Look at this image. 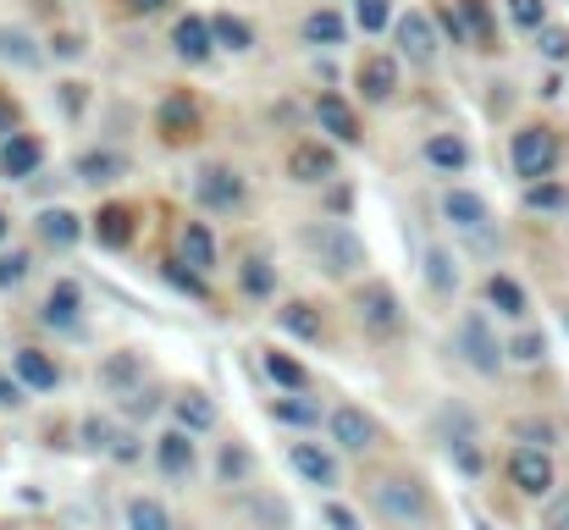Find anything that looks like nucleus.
<instances>
[{"mask_svg": "<svg viewBox=\"0 0 569 530\" xmlns=\"http://www.w3.org/2000/svg\"><path fill=\"white\" fill-rule=\"evenodd\" d=\"M448 459H453V464H459V470H465L470 481H481V476H487V459H481L476 437H470V442H453V448H448Z\"/></svg>", "mask_w": 569, "mask_h": 530, "instance_id": "45", "label": "nucleus"}, {"mask_svg": "<svg viewBox=\"0 0 569 530\" xmlns=\"http://www.w3.org/2000/svg\"><path fill=\"white\" fill-rule=\"evenodd\" d=\"M11 370H17L33 392H56V387H61V364L44 349H17L11 353Z\"/></svg>", "mask_w": 569, "mask_h": 530, "instance_id": "27", "label": "nucleus"}, {"mask_svg": "<svg viewBox=\"0 0 569 530\" xmlns=\"http://www.w3.org/2000/svg\"><path fill=\"white\" fill-rule=\"evenodd\" d=\"M431 17H437V28H442L453 44H470V22H465V11H453V6H437Z\"/></svg>", "mask_w": 569, "mask_h": 530, "instance_id": "48", "label": "nucleus"}, {"mask_svg": "<svg viewBox=\"0 0 569 530\" xmlns=\"http://www.w3.org/2000/svg\"><path fill=\"white\" fill-rule=\"evenodd\" d=\"M178 249H183V266H193V271H216V238H210L204 221H183Z\"/></svg>", "mask_w": 569, "mask_h": 530, "instance_id": "31", "label": "nucleus"}, {"mask_svg": "<svg viewBox=\"0 0 569 530\" xmlns=\"http://www.w3.org/2000/svg\"><path fill=\"white\" fill-rule=\"evenodd\" d=\"M156 470H161L167 481H193V470H199L193 431L172 426V431H161V437H156Z\"/></svg>", "mask_w": 569, "mask_h": 530, "instance_id": "9", "label": "nucleus"}, {"mask_svg": "<svg viewBox=\"0 0 569 530\" xmlns=\"http://www.w3.org/2000/svg\"><path fill=\"white\" fill-rule=\"evenodd\" d=\"M193 193H199V204H210V210H238V204H243V177L227 172V167H199Z\"/></svg>", "mask_w": 569, "mask_h": 530, "instance_id": "14", "label": "nucleus"}, {"mask_svg": "<svg viewBox=\"0 0 569 530\" xmlns=\"http://www.w3.org/2000/svg\"><path fill=\"white\" fill-rule=\"evenodd\" d=\"M167 0H122V11H133V17H156Z\"/></svg>", "mask_w": 569, "mask_h": 530, "instance_id": "60", "label": "nucleus"}, {"mask_svg": "<svg viewBox=\"0 0 569 530\" xmlns=\"http://www.w3.org/2000/svg\"><path fill=\"white\" fill-rule=\"evenodd\" d=\"M442 216H448L459 232H470L476 243H492V238H487L492 210H487V199H481L476 188H448V193H442Z\"/></svg>", "mask_w": 569, "mask_h": 530, "instance_id": "10", "label": "nucleus"}, {"mask_svg": "<svg viewBox=\"0 0 569 530\" xmlns=\"http://www.w3.org/2000/svg\"><path fill=\"white\" fill-rule=\"evenodd\" d=\"M509 161H515V172L526 177V182H542V177H553L559 167V133L553 128H520L515 133V144H509Z\"/></svg>", "mask_w": 569, "mask_h": 530, "instance_id": "5", "label": "nucleus"}, {"mask_svg": "<svg viewBox=\"0 0 569 530\" xmlns=\"http://www.w3.org/2000/svg\"><path fill=\"white\" fill-rule=\"evenodd\" d=\"M316 122H321V133H332L338 144H360L366 133H360V117H355V106L343 100V94H321L316 100Z\"/></svg>", "mask_w": 569, "mask_h": 530, "instance_id": "20", "label": "nucleus"}, {"mask_svg": "<svg viewBox=\"0 0 569 530\" xmlns=\"http://www.w3.org/2000/svg\"><path fill=\"white\" fill-rule=\"evenodd\" d=\"M387 17H392V0H355V22H360L366 33H381Z\"/></svg>", "mask_w": 569, "mask_h": 530, "instance_id": "46", "label": "nucleus"}, {"mask_svg": "<svg viewBox=\"0 0 569 530\" xmlns=\"http://www.w3.org/2000/svg\"><path fill=\"white\" fill-rule=\"evenodd\" d=\"M327 437H332V448H343V453H371L381 431L360 403H338V409L327 414Z\"/></svg>", "mask_w": 569, "mask_h": 530, "instance_id": "7", "label": "nucleus"}, {"mask_svg": "<svg viewBox=\"0 0 569 530\" xmlns=\"http://www.w3.org/2000/svg\"><path fill=\"white\" fill-rule=\"evenodd\" d=\"M476 530H492V526H487V520H476Z\"/></svg>", "mask_w": 569, "mask_h": 530, "instance_id": "62", "label": "nucleus"}, {"mask_svg": "<svg viewBox=\"0 0 569 530\" xmlns=\"http://www.w3.org/2000/svg\"><path fill=\"white\" fill-rule=\"evenodd\" d=\"M161 277H167V282H172V288H178V293H189V299H199V304H204V299H210V288H204V271H183V260H167V266H161Z\"/></svg>", "mask_w": 569, "mask_h": 530, "instance_id": "42", "label": "nucleus"}, {"mask_svg": "<svg viewBox=\"0 0 569 530\" xmlns=\"http://www.w3.org/2000/svg\"><path fill=\"white\" fill-rule=\"evenodd\" d=\"M122 409H128L133 420H150V414L161 409V392H156V387H133V392L122 398Z\"/></svg>", "mask_w": 569, "mask_h": 530, "instance_id": "49", "label": "nucleus"}, {"mask_svg": "<svg viewBox=\"0 0 569 530\" xmlns=\"http://www.w3.org/2000/svg\"><path fill=\"white\" fill-rule=\"evenodd\" d=\"M509 487L520 492V498H553V487H559V470H553V453L548 448H531V442H520L515 453H509Z\"/></svg>", "mask_w": 569, "mask_h": 530, "instance_id": "4", "label": "nucleus"}, {"mask_svg": "<svg viewBox=\"0 0 569 530\" xmlns=\"http://www.w3.org/2000/svg\"><path fill=\"white\" fill-rule=\"evenodd\" d=\"M133 227H139V210L133 204H100L94 221H89V232H94L100 249H128L133 243Z\"/></svg>", "mask_w": 569, "mask_h": 530, "instance_id": "15", "label": "nucleus"}, {"mask_svg": "<svg viewBox=\"0 0 569 530\" xmlns=\"http://www.w3.org/2000/svg\"><path fill=\"white\" fill-rule=\"evenodd\" d=\"M459 11H465V22H470V39H476L481 50H492V44H498V22H492L487 0H459Z\"/></svg>", "mask_w": 569, "mask_h": 530, "instance_id": "40", "label": "nucleus"}, {"mask_svg": "<svg viewBox=\"0 0 569 530\" xmlns=\"http://www.w3.org/2000/svg\"><path fill=\"white\" fill-rule=\"evenodd\" d=\"M426 167H437V172H465L470 167V144L459 139V133H431L426 139Z\"/></svg>", "mask_w": 569, "mask_h": 530, "instance_id": "30", "label": "nucleus"}, {"mask_svg": "<svg viewBox=\"0 0 569 530\" xmlns=\"http://www.w3.org/2000/svg\"><path fill=\"white\" fill-rule=\"evenodd\" d=\"M17 117H22V111H17V100H11V94H0V133H17Z\"/></svg>", "mask_w": 569, "mask_h": 530, "instance_id": "58", "label": "nucleus"}, {"mask_svg": "<svg viewBox=\"0 0 569 530\" xmlns=\"http://www.w3.org/2000/svg\"><path fill=\"white\" fill-rule=\"evenodd\" d=\"M156 128H161L167 144H189L193 133H199V100H193V94H167Z\"/></svg>", "mask_w": 569, "mask_h": 530, "instance_id": "17", "label": "nucleus"}, {"mask_svg": "<svg viewBox=\"0 0 569 530\" xmlns=\"http://www.w3.org/2000/svg\"><path fill=\"white\" fill-rule=\"evenodd\" d=\"M83 100H89V89H83V83H61V106H67V117H78V111H83Z\"/></svg>", "mask_w": 569, "mask_h": 530, "instance_id": "56", "label": "nucleus"}, {"mask_svg": "<svg viewBox=\"0 0 569 530\" xmlns=\"http://www.w3.org/2000/svg\"><path fill=\"white\" fill-rule=\"evenodd\" d=\"M238 288H243L249 299H271V293H277V266H271L266 254H249V260L238 266Z\"/></svg>", "mask_w": 569, "mask_h": 530, "instance_id": "35", "label": "nucleus"}, {"mask_svg": "<svg viewBox=\"0 0 569 530\" xmlns=\"http://www.w3.org/2000/svg\"><path fill=\"white\" fill-rule=\"evenodd\" d=\"M299 243H305V254L316 260V271H327L332 282H349V277H360V271L371 266L366 238H360L355 227H343V221H310V227L299 232Z\"/></svg>", "mask_w": 569, "mask_h": 530, "instance_id": "1", "label": "nucleus"}, {"mask_svg": "<svg viewBox=\"0 0 569 530\" xmlns=\"http://www.w3.org/2000/svg\"><path fill=\"white\" fill-rule=\"evenodd\" d=\"M509 359H515V364H542V359H548V332H537V327L515 332V338H509Z\"/></svg>", "mask_w": 569, "mask_h": 530, "instance_id": "41", "label": "nucleus"}, {"mask_svg": "<svg viewBox=\"0 0 569 530\" xmlns=\"http://www.w3.org/2000/svg\"><path fill=\"white\" fill-rule=\"evenodd\" d=\"M509 17H515V28L537 33V28L548 22V6H542V0H509Z\"/></svg>", "mask_w": 569, "mask_h": 530, "instance_id": "47", "label": "nucleus"}, {"mask_svg": "<svg viewBox=\"0 0 569 530\" xmlns=\"http://www.w3.org/2000/svg\"><path fill=\"white\" fill-rule=\"evenodd\" d=\"M355 83H360V94H366L371 106H387V100L398 94V61H392V56H366V61L355 67Z\"/></svg>", "mask_w": 569, "mask_h": 530, "instance_id": "19", "label": "nucleus"}, {"mask_svg": "<svg viewBox=\"0 0 569 530\" xmlns=\"http://www.w3.org/2000/svg\"><path fill=\"white\" fill-rule=\"evenodd\" d=\"M426 282H431V293H442V299L459 288V266H453L448 249H426Z\"/></svg>", "mask_w": 569, "mask_h": 530, "instance_id": "39", "label": "nucleus"}, {"mask_svg": "<svg viewBox=\"0 0 569 530\" xmlns=\"http://www.w3.org/2000/svg\"><path fill=\"white\" fill-rule=\"evenodd\" d=\"M515 437L531 448H553V426H537V420H515Z\"/></svg>", "mask_w": 569, "mask_h": 530, "instance_id": "54", "label": "nucleus"}, {"mask_svg": "<svg viewBox=\"0 0 569 530\" xmlns=\"http://www.w3.org/2000/svg\"><path fill=\"white\" fill-rule=\"evenodd\" d=\"M216 476H221V487H243V481L254 476V453H249L243 442H227V448L216 453Z\"/></svg>", "mask_w": 569, "mask_h": 530, "instance_id": "36", "label": "nucleus"}, {"mask_svg": "<svg viewBox=\"0 0 569 530\" xmlns=\"http://www.w3.org/2000/svg\"><path fill=\"white\" fill-rule=\"evenodd\" d=\"M28 392H33V387H28L17 370H0V409H22V403H28Z\"/></svg>", "mask_w": 569, "mask_h": 530, "instance_id": "52", "label": "nucleus"}, {"mask_svg": "<svg viewBox=\"0 0 569 530\" xmlns=\"http://www.w3.org/2000/svg\"><path fill=\"white\" fill-rule=\"evenodd\" d=\"M288 177H293L299 188H321V182H332V177H338V150L321 144V139L293 144V150H288Z\"/></svg>", "mask_w": 569, "mask_h": 530, "instance_id": "8", "label": "nucleus"}, {"mask_svg": "<svg viewBox=\"0 0 569 530\" xmlns=\"http://www.w3.org/2000/svg\"><path fill=\"white\" fill-rule=\"evenodd\" d=\"M254 520H260V530H293V509L282 498H260L254 503Z\"/></svg>", "mask_w": 569, "mask_h": 530, "instance_id": "44", "label": "nucleus"}, {"mask_svg": "<svg viewBox=\"0 0 569 530\" xmlns=\"http://www.w3.org/2000/svg\"><path fill=\"white\" fill-rule=\"evenodd\" d=\"M172 414H178V426L193 431V437H204V431H216V426H221V409H216L199 387H189V392H178V398H172Z\"/></svg>", "mask_w": 569, "mask_h": 530, "instance_id": "23", "label": "nucleus"}, {"mask_svg": "<svg viewBox=\"0 0 569 530\" xmlns=\"http://www.w3.org/2000/svg\"><path fill=\"white\" fill-rule=\"evenodd\" d=\"M542 526H548V530H569V492L548 503V520H542Z\"/></svg>", "mask_w": 569, "mask_h": 530, "instance_id": "57", "label": "nucleus"}, {"mask_svg": "<svg viewBox=\"0 0 569 530\" xmlns=\"http://www.w3.org/2000/svg\"><path fill=\"white\" fill-rule=\"evenodd\" d=\"M72 172H78V182H89V188H111V182L128 177V156L122 150H83Z\"/></svg>", "mask_w": 569, "mask_h": 530, "instance_id": "22", "label": "nucleus"}, {"mask_svg": "<svg viewBox=\"0 0 569 530\" xmlns=\"http://www.w3.org/2000/svg\"><path fill=\"white\" fill-rule=\"evenodd\" d=\"M0 61H11V67H22V72H33L44 56H39V44L22 33V28H0Z\"/></svg>", "mask_w": 569, "mask_h": 530, "instance_id": "38", "label": "nucleus"}, {"mask_svg": "<svg viewBox=\"0 0 569 530\" xmlns=\"http://www.w3.org/2000/svg\"><path fill=\"white\" fill-rule=\"evenodd\" d=\"M94 381L111 392V398H128L133 387H144V353L139 349H117L100 359V370H94Z\"/></svg>", "mask_w": 569, "mask_h": 530, "instance_id": "13", "label": "nucleus"}, {"mask_svg": "<svg viewBox=\"0 0 569 530\" xmlns=\"http://www.w3.org/2000/svg\"><path fill=\"white\" fill-rule=\"evenodd\" d=\"M371 503H377L381 520L398 530L431 526V492H426L420 476H377L371 481Z\"/></svg>", "mask_w": 569, "mask_h": 530, "instance_id": "2", "label": "nucleus"}, {"mask_svg": "<svg viewBox=\"0 0 569 530\" xmlns=\"http://www.w3.org/2000/svg\"><path fill=\"white\" fill-rule=\"evenodd\" d=\"M398 50L409 56V67H431L437 61V17L431 11H403L398 17Z\"/></svg>", "mask_w": 569, "mask_h": 530, "instance_id": "12", "label": "nucleus"}, {"mask_svg": "<svg viewBox=\"0 0 569 530\" xmlns=\"http://www.w3.org/2000/svg\"><path fill=\"white\" fill-rule=\"evenodd\" d=\"M565 327H569V310H565Z\"/></svg>", "mask_w": 569, "mask_h": 530, "instance_id": "63", "label": "nucleus"}, {"mask_svg": "<svg viewBox=\"0 0 569 530\" xmlns=\"http://www.w3.org/2000/svg\"><path fill=\"white\" fill-rule=\"evenodd\" d=\"M260 370H266V381H271L277 392H310V370H305L293 353L260 349Z\"/></svg>", "mask_w": 569, "mask_h": 530, "instance_id": "24", "label": "nucleus"}, {"mask_svg": "<svg viewBox=\"0 0 569 530\" xmlns=\"http://www.w3.org/2000/svg\"><path fill=\"white\" fill-rule=\"evenodd\" d=\"M78 431H83V448H94V453H111V442H117L111 420H94V414H89V420H83Z\"/></svg>", "mask_w": 569, "mask_h": 530, "instance_id": "50", "label": "nucleus"}, {"mask_svg": "<svg viewBox=\"0 0 569 530\" xmlns=\"http://www.w3.org/2000/svg\"><path fill=\"white\" fill-rule=\"evenodd\" d=\"M39 161H44V144L33 133H6V144H0V177L6 182H28L39 172Z\"/></svg>", "mask_w": 569, "mask_h": 530, "instance_id": "16", "label": "nucleus"}, {"mask_svg": "<svg viewBox=\"0 0 569 530\" xmlns=\"http://www.w3.org/2000/svg\"><path fill=\"white\" fill-rule=\"evenodd\" d=\"M39 238H44L50 249H72V243L83 238V216H72L67 204H56V210H39Z\"/></svg>", "mask_w": 569, "mask_h": 530, "instance_id": "28", "label": "nucleus"}, {"mask_svg": "<svg viewBox=\"0 0 569 530\" xmlns=\"http://www.w3.org/2000/svg\"><path fill=\"white\" fill-rule=\"evenodd\" d=\"M266 414H271L277 426H299V431H310V426H321V403H316V398H305V392H288V398H271V403H266Z\"/></svg>", "mask_w": 569, "mask_h": 530, "instance_id": "29", "label": "nucleus"}, {"mask_svg": "<svg viewBox=\"0 0 569 530\" xmlns=\"http://www.w3.org/2000/svg\"><path fill=\"white\" fill-rule=\"evenodd\" d=\"M305 44H343V33H349V22L332 11V6H316L310 17H305Z\"/></svg>", "mask_w": 569, "mask_h": 530, "instance_id": "34", "label": "nucleus"}, {"mask_svg": "<svg viewBox=\"0 0 569 530\" xmlns=\"http://www.w3.org/2000/svg\"><path fill=\"white\" fill-rule=\"evenodd\" d=\"M122 526L128 530H178V520H172V509L161 503V498H128V509H122Z\"/></svg>", "mask_w": 569, "mask_h": 530, "instance_id": "32", "label": "nucleus"}, {"mask_svg": "<svg viewBox=\"0 0 569 530\" xmlns=\"http://www.w3.org/2000/svg\"><path fill=\"white\" fill-rule=\"evenodd\" d=\"M277 327H282L288 338H299V343H321V338H327L321 310H316V304H305V299H288V304L277 310Z\"/></svg>", "mask_w": 569, "mask_h": 530, "instance_id": "26", "label": "nucleus"}, {"mask_svg": "<svg viewBox=\"0 0 569 530\" xmlns=\"http://www.w3.org/2000/svg\"><path fill=\"white\" fill-rule=\"evenodd\" d=\"M526 210H537V216H559V210H569V188L565 182H553V177L526 182Z\"/></svg>", "mask_w": 569, "mask_h": 530, "instance_id": "37", "label": "nucleus"}, {"mask_svg": "<svg viewBox=\"0 0 569 530\" xmlns=\"http://www.w3.org/2000/svg\"><path fill=\"white\" fill-rule=\"evenodd\" d=\"M321 520H327L332 530H366V526H360V514H355L349 503H332V498L321 503Z\"/></svg>", "mask_w": 569, "mask_h": 530, "instance_id": "53", "label": "nucleus"}, {"mask_svg": "<svg viewBox=\"0 0 569 530\" xmlns=\"http://www.w3.org/2000/svg\"><path fill=\"white\" fill-rule=\"evenodd\" d=\"M537 50H542L548 61H569V28H559V22H542V28H537Z\"/></svg>", "mask_w": 569, "mask_h": 530, "instance_id": "43", "label": "nucleus"}, {"mask_svg": "<svg viewBox=\"0 0 569 530\" xmlns=\"http://www.w3.org/2000/svg\"><path fill=\"white\" fill-rule=\"evenodd\" d=\"M288 464H293V476H305L316 492H338V487H343V470H338V459H332L321 442H293V448H288Z\"/></svg>", "mask_w": 569, "mask_h": 530, "instance_id": "11", "label": "nucleus"}, {"mask_svg": "<svg viewBox=\"0 0 569 530\" xmlns=\"http://www.w3.org/2000/svg\"><path fill=\"white\" fill-rule=\"evenodd\" d=\"M6 227H11V221H6V210H0V238H6Z\"/></svg>", "mask_w": 569, "mask_h": 530, "instance_id": "61", "label": "nucleus"}, {"mask_svg": "<svg viewBox=\"0 0 569 530\" xmlns=\"http://www.w3.org/2000/svg\"><path fill=\"white\" fill-rule=\"evenodd\" d=\"M453 353H459L476 376H498V370H503V359H509V343H498V332H492L487 310H465V316H459V327H453Z\"/></svg>", "mask_w": 569, "mask_h": 530, "instance_id": "3", "label": "nucleus"}, {"mask_svg": "<svg viewBox=\"0 0 569 530\" xmlns=\"http://www.w3.org/2000/svg\"><path fill=\"white\" fill-rule=\"evenodd\" d=\"M56 56H67V61L83 56V39H78V33H61V39H56Z\"/></svg>", "mask_w": 569, "mask_h": 530, "instance_id": "59", "label": "nucleus"}, {"mask_svg": "<svg viewBox=\"0 0 569 530\" xmlns=\"http://www.w3.org/2000/svg\"><path fill=\"white\" fill-rule=\"evenodd\" d=\"M78 316H83V288L61 277V282L44 293V310H39V321H44V327H56V332H78Z\"/></svg>", "mask_w": 569, "mask_h": 530, "instance_id": "18", "label": "nucleus"}, {"mask_svg": "<svg viewBox=\"0 0 569 530\" xmlns=\"http://www.w3.org/2000/svg\"><path fill=\"white\" fill-rule=\"evenodd\" d=\"M22 282H28V254H22V249L0 254V288L11 293V288H22Z\"/></svg>", "mask_w": 569, "mask_h": 530, "instance_id": "51", "label": "nucleus"}, {"mask_svg": "<svg viewBox=\"0 0 569 530\" xmlns=\"http://www.w3.org/2000/svg\"><path fill=\"white\" fill-rule=\"evenodd\" d=\"M139 453H144V448H139V431H117L111 459H117V464H139Z\"/></svg>", "mask_w": 569, "mask_h": 530, "instance_id": "55", "label": "nucleus"}, {"mask_svg": "<svg viewBox=\"0 0 569 530\" xmlns=\"http://www.w3.org/2000/svg\"><path fill=\"white\" fill-rule=\"evenodd\" d=\"M172 50L189 61V67H204L210 61V50H216V33H210V17H183L178 28H172Z\"/></svg>", "mask_w": 569, "mask_h": 530, "instance_id": "21", "label": "nucleus"}, {"mask_svg": "<svg viewBox=\"0 0 569 530\" xmlns=\"http://www.w3.org/2000/svg\"><path fill=\"white\" fill-rule=\"evenodd\" d=\"M210 33H216V50H232V56L254 50V28L243 17H232V11H216L210 17Z\"/></svg>", "mask_w": 569, "mask_h": 530, "instance_id": "33", "label": "nucleus"}, {"mask_svg": "<svg viewBox=\"0 0 569 530\" xmlns=\"http://www.w3.org/2000/svg\"><path fill=\"white\" fill-rule=\"evenodd\" d=\"M481 299L498 310V316H509V321H526V310H531V299H526V288L515 282V277H503V271H492L487 282H481Z\"/></svg>", "mask_w": 569, "mask_h": 530, "instance_id": "25", "label": "nucleus"}, {"mask_svg": "<svg viewBox=\"0 0 569 530\" xmlns=\"http://www.w3.org/2000/svg\"><path fill=\"white\" fill-rule=\"evenodd\" d=\"M355 321L371 332V338H398L403 332V304H398V293L387 288V282H366L360 293H355Z\"/></svg>", "mask_w": 569, "mask_h": 530, "instance_id": "6", "label": "nucleus"}]
</instances>
